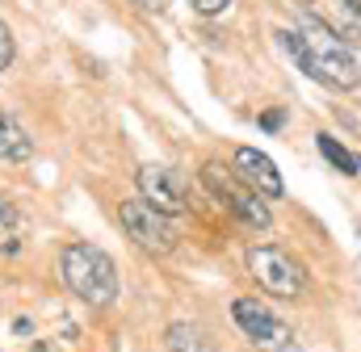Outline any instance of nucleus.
I'll use <instances>...</instances> for the list:
<instances>
[{"label":"nucleus","mask_w":361,"mask_h":352,"mask_svg":"<svg viewBox=\"0 0 361 352\" xmlns=\"http://www.w3.org/2000/svg\"><path fill=\"white\" fill-rule=\"evenodd\" d=\"M164 344H169V352H214L197 323H173L164 332Z\"/></svg>","instance_id":"f8f14e48"},{"label":"nucleus","mask_w":361,"mask_h":352,"mask_svg":"<svg viewBox=\"0 0 361 352\" xmlns=\"http://www.w3.org/2000/svg\"><path fill=\"white\" fill-rule=\"evenodd\" d=\"M13 332L25 336V332H34V323H30V319H13Z\"/></svg>","instance_id":"a211bd4d"},{"label":"nucleus","mask_w":361,"mask_h":352,"mask_svg":"<svg viewBox=\"0 0 361 352\" xmlns=\"http://www.w3.org/2000/svg\"><path fill=\"white\" fill-rule=\"evenodd\" d=\"M30 352H55V348H51L47 340H34V348H30Z\"/></svg>","instance_id":"6ab92c4d"},{"label":"nucleus","mask_w":361,"mask_h":352,"mask_svg":"<svg viewBox=\"0 0 361 352\" xmlns=\"http://www.w3.org/2000/svg\"><path fill=\"white\" fill-rule=\"evenodd\" d=\"M231 164H235V176H240L252 193H261V197H281V193H286V180H281L277 164H273L265 151H257V147H235V151H231Z\"/></svg>","instance_id":"6e6552de"},{"label":"nucleus","mask_w":361,"mask_h":352,"mask_svg":"<svg viewBox=\"0 0 361 352\" xmlns=\"http://www.w3.org/2000/svg\"><path fill=\"white\" fill-rule=\"evenodd\" d=\"M315 151H319V156H324L336 172L361 176V156H357V151H349L341 139H332V134H324V130H319V134H315Z\"/></svg>","instance_id":"9d476101"},{"label":"nucleus","mask_w":361,"mask_h":352,"mask_svg":"<svg viewBox=\"0 0 361 352\" xmlns=\"http://www.w3.org/2000/svg\"><path fill=\"white\" fill-rule=\"evenodd\" d=\"M231 319H235V327L257 344V348H265V352H281V348H290V327L273 315L269 306H261V302H252V298H235L231 302Z\"/></svg>","instance_id":"423d86ee"},{"label":"nucleus","mask_w":361,"mask_h":352,"mask_svg":"<svg viewBox=\"0 0 361 352\" xmlns=\"http://www.w3.org/2000/svg\"><path fill=\"white\" fill-rule=\"evenodd\" d=\"M332 34L349 51H361V0H336V25H332Z\"/></svg>","instance_id":"9b49d317"},{"label":"nucleus","mask_w":361,"mask_h":352,"mask_svg":"<svg viewBox=\"0 0 361 352\" xmlns=\"http://www.w3.org/2000/svg\"><path fill=\"white\" fill-rule=\"evenodd\" d=\"M17 218H21V214H17V206H13V201L0 193V227H13Z\"/></svg>","instance_id":"2eb2a0df"},{"label":"nucleus","mask_w":361,"mask_h":352,"mask_svg":"<svg viewBox=\"0 0 361 352\" xmlns=\"http://www.w3.org/2000/svg\"><path fill=\"white\" fill-rule=\"evenodd\" d=\"M59 272H63V285L85 302V306H114L118 302V264L105 248L97 244H68L59 252Z\"/></svg>","instance_id":"f03ea898"},{"label":"nucleus","mask_w":361,"mask_h":352,"mask_svg":"<svg viewBox=\"0 0 361 352\" xmlns=\"http://www.w3.org/2000/svg\"><path fill=\"white\" fill-rule=\"evenodd\" d=\"M277 38H281V51L298 63V72H307L315 84L332 88V92H353V88H361L357 55L315 13H302V21L290 25V30H281Z\"/></svg>","instance_id":"f257e3e1"},{"label":"nucleus","mask_w":361,"mask_h":352,"mask_svg":"<svg viewBox=\"0 0 361 352\" xmlns=\"http://www.w3.org/2000/svg\"><path fill=\"white\" fill-rule=\"evenodd\" d=\"M248 272H252V281H257L265 294H273V298H298V294L307 289L302 264L294 260L290 252L273 248V244L248 248Z\"/></svg>","instance_id":"20e7f679"},{"label":"nucleus","mask_w":361,"mask_h":352,"mask_svg":"<svg viewBox=\"0 0 361 352\" xmlns=\"http://www.w3.org/2000/svg\"><path fill=\"white\" fill-rule=\"evenodd\" d=\"M202 180H206V189H210L219 201H227V210H231L235 218H244V222L257 227V231H269L273 214H269V206H265V197L252 193L235 172H227L223 164H206V168H202Z\"/></svg>","instance_id":"39448f33"},{"label":"nucleus","mask_w":361,"mask_h":352,"mask_svg":"<svg viewBox=\"0 0 361 352\" xmlns=\"http://www.w3.org/2000/svg\"><path fill=\"white\" fill-rule=\"evenodd\" d=\"M135 4H139V8H147V13H160L169 0H135Z\"/></svg>","instance_id":"f3484780"},{"label":"nucleus","mask_w":361,"mask_h":352,"mask_svg":"<svg viewBox=\"0 0 361 352\" xmlns=\"http://www.w3.org/2000/svg\"><path fill=\"white\" fill-rule=\"evenodd\" d=\"M13 59H17V42H13L8 25L0 21V72H8V68H13Z\"/></svg>","instance_id":"ddd939ff"},{"label":"nucleus","mask_w":361,"mask_h":352,"mask_svg":"<svg viewBox=\"0 0 361 352\" xmlns=\"http://www.w3.org/2000/svg\"><path fill=\"white\" fill-rule=\"evenodd\" d=\"M135 184H139V201H147L152 210H160L169 218H180L189 210L185 180H180V172L164 168V164H143L139 176H135Z\"/></svg>","instance_id":"0eeeda50"},{"label":"nucleus","mask_w":361,"mask_h":352,"mask_svg":"<svg viewBox=\"0 0 361 352\" xmlns=\"http://www.w3.org/2000/svg\"><path fill=\"white\" fill-rule=\"evenodd\" d=\"M189 8H193L197 17H223V13L231 8V0H189Z\"/></svg>","instance_id":"4468645a"},{"label":"nucleus","mask_w":361,"mask_h":352,"mask_svg":"<svg viewBox=\"0 0 361 352\" xmlns=\"http://www.w3.org/2000/svg\"><path fill=\"white\" fill-rule=\"evenodd\" d=\"M30 156H34V143H30L25 126H21L13 113L0 109V160H8V164H25Z\"/></svg>","instance_id":"1a4fd4ad"},{"label":"nucleus","mask_w":361,"mask_h":352,"mask_svg":"<svg viewBox=\"0 0 361 352\" xmlns=\"http://www.w3.org/2000/svg\"><path fill=\"white\" fill-rule=\"evenodd\" d=\"M118 218H122L126 239H130L135 248L152 252V256H169V252L177 248V239H180L177 218H169V214L152 210V206H147V201H139V197H126V201L118 206Z\"/></svg>","instance_id":"7ed1b4c3"},{"label":"nucleus","mask_w":361,"mask_h":352,"mask_svg":"<svg viewBox=\"0 0 361 352\" xmlns=\"http://www.w3.org/2000/svg\"><path fill=\"white\" fill-rule=\"evenodd\" d=\"M261 126H265V130H277V126H281V113H277V109L265 113V118H261Z\"/></svg>","instance_id":"dca6fc26"},{"label":"nucleus","mask_w":361,"mask_h":352,"mask_svg":"<svg viewBox=\"0 0 361 352\" xmlns=\"http://www.w3.org/2000/svg\"><path fill=\"white\" fill-rule=\"evenodd\" d=\"M294 4H302V8H311V4H315V0H294Z\"/></svg>","instance_id":"aec40b11"}]
</instances>
